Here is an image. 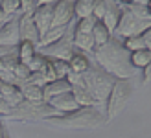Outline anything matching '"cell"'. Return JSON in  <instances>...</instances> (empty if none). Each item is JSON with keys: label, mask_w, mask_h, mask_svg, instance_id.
Instances as JSON below:
<instances>
[{"label": "cell", "mask_w": 151, "mask_h": 138, "mask_svg": "<svg viewBox=\"0 0 151 138\" xmlns=\"http://www.w3.org/2000/svg\"><path fill=\"white\" fill-rule=\"evenodd\" d=\"M24 83H29V85H35V87H41V88H44V85H46V78L42 75V72H32L29 74V78L24 81Z\"/></svg>", "instance_id": "cell-29"}, {"label": "cell", "mask_w": 151, "mask_h": 138, "mask_svg": "<svg viewBox=\"0 0 151 138\" xmlns=\"http://www.w3.org/2000/svg\"><path fill=\"white\" fill-rule=\"evenodd\" d=\"M94 0H74V15L76 19H88L92 17Z\"/></svg>", "instance_id": "cell-23"}, {"label": "cell", "mask_w": 151, "mask_h": 138, "mask_svg": "<svg viewBox=\"0 0 151 138\" xmlns=\"http://www.w3.org/2000/svg\"><path fill=\"white\" fill-rule=\"evenodd\" d=\"M131 65L133 68L137 70H144V68L151 63V52L147 48H142V50H137V52H131Z\"/></svg>", "instance_id": "cell-21"}, {"label": "cell", "mask_w": 151, "mask_h": 138, "mask_svg": "<svg viewBox=\"0 0 151 138\" xmlns=\"http://www.w3.org/2000/svg\"><path fill=\"white\" fill-rule=\"evenodd\" d=\"M65 92H72V85L68 83V79H55L44 85L42 96H44V101H48V99L55 98L59 94H65Z\"/></svg>", "instance_id": "cell-15"}, {"label": "cell", "mask_w": 151, "mask_h": 138, "mask_svg": "<svg viewBox=\"0 0 151 138\" xmlns=\"http://www.w3.org/2000/svg\"><path fill=\"white\" fill-rule=\"evenodd\" d=\"M116 78H112L111 74L103 72L101 68H96V66H90V70L83 74V81H81V87H85L90 96L94 98L96 103H101L105 105L107 103V98L112 90V85H114Z\"/></svg>", "instance_id": "cell-4"}, {"label": "cell", "mask_w": 151, "mask_h": 138, "mask_svg": "<svg viewBox=\"0 0 151 138\" xmlns=\"http://www.w3.org/2000/svg\"><path fill=\"white\" fill-rule=\"evenodd\" d=\"M0 7L4 9L7 17H19L20 11V0H0Z\"/></svg>", "instance_id": "cell-25"}, {"label": "cell", "mask_w": 151, "mask_h": 138, "mask_svg": "<svg viewBox=\"0 0 151 138\" xmlns=\"http://www.w3.org/2000/svg\"><path fill=\"white\" fill-rule=\"evenodd\" d=\"M151 28V15L147 13L146 6L140 4H131V6H122V17L116 26V32L122 39L127 37H137Z\"/></svg>", "instance_id": "cell-3"}, {"label": "cell", "mask_w": 151, "mask_h": 138, "mask_svg": "<svg viewBox=\"0 0 151 138\" xmlns=\"http://www.w3.org/2000/svg\"><path fill=\"white\" fill-rule=\"evenodd\" d=\"M0 138H6V136H4V129H2V125H0Z\"/></svg>", "instance_id": "cell-38"}, {"label": "cell", "mask_w": 151, "mask_h": 138, "mask_svg": "<svg viewBox=\"0 0 151 138\" xmlns=\"http://www.w3.org/2000/svg\"><path fill=\"white\" fill-rule=\"evenodd\" d=\"M131 96H133V85L129 83V79H116L107 98V103H105V121H111L116 116H120L129 103Z\"/></svg>", "instance_id": "cell-5"}, {"label": "cell", "mask_w": 151, "mask_h": 138, "mask_svg": "<svg viewBox=\"0 0 151 138\" xmlns=\"http://www.w3.org/2000/svg\"><path fill=\"white\" fill-rule=\"evenodd\" d=\"M57 0H37V6H44V4H55Z\"/></svg>", "instance_id": "cell-35"}, {"label": "cell", "mask_w": 151, "mask_h": 138, "mask_svg": "<svg viewBox=\"0 0 151 138\" xmlns=\"http://www.w3.org/2000/svg\"><path fill=\"white\" fill-rule=\"evenodd\" d=\"M0 28H2V24H0Z\"/></svg>", "instance_id": "cell-40"}, {"label": "cell", "mask_w": 151, "mask_h": 138, "mask_svg": "<svg viewBox=\"0 0 151 138\" xmlns=\"http://www.w3.org/2000/svg\"><path fill=\"white\" fill-rule=\"evenodd\" d=\"M146 9H147V13L151 15V0H147V4H146Z\"/></svg>", "instance_id": "cell-37"}, {"label": "cell", "mask_w": 151, "mask_h": 138, "mask_svg": "<svg viewBox=\"0 0 151 138\" xmlns=\"http://www.w3.org/2000/svg\"><path fill=\"white\" fill-rule=\"evenodd\" d=\"M116 2L120 6H131V4H134V0H116Z\"/></svg>", "instance_id": "cell-36"}, {"label": "cell", "mask_w": 151, "mask_h": 138, "mask_svg": "<svg viewBox=\"0 0 151 138\" xmlns=\"http://www.w3.org/2000/svg\"><path fill=\"white\" fill-rule=\"evenodd\" d=\"M74 52H76V48L72 46V37L68 39V35L63 37L61 41L50 44L48 48L39 50V53H42L44 57H48V59H61V61H68Z\"/></svg>", "instance_id": "cell-8"}, {"label": "cell", "mask_w": 151, "mask_h": 138, "mask_svg": "<svg viewBox=\"0 0 151 138\" xmlns=\"http://www.w3.org/2000/svg\"><path fill=\"white\" fill-rule=\"evenodd\" d=\"M52 116H57V112L52 109L46 101L41 103H29V101H22L20 105L13 107L9 116L13 120H22V121H29V120H48Z\"/></svg>", "instance_id": "cell-6"}, {"label": "cell", "mask_w": 151, "mask_h": 138, "mask_svg": "<svg viewBox=\"0 0 151 138\" xmlns=\"http://www.w3.org/2000/svg\"><path fill=\"white\" fill-rule=\"evenodd\" d=\"M19 42H20L19 17H13L0 28V46H4V48H17Z\"/></svg>", "instance_id": "cell-9"}, {"label": "cell", "mask_w": 151, "mask_h": 138, "mask_svg": "<svg viewBox=\"0 0 151 138\" xmlns=\"http://www.w3.org/2000/svg\"><path fill=\"white\" fill-rule=\"evenodd\" d=\"M0 98L11 107H17L24 101L20 87L15 85V83H6V81H0Z\"/></svg>", "instance_id": "cell-13"}, {"label": "cell", "mask_w": 151, "mask_h": 138, "mask_svg": "<svg viewBox=\"0 0 151 138\" xmlns=\"http://www.w3.org/2000/svg\"><path fill=\"white\" fill-rule=\"evenodd\" d=\"M96 24V19L94 17H88V19H79L78 24L74 28V33H83V35H92V28Z\"/></svg>", "instance_id": "cell-24"}, {"label": "cell", "mask_w": 151, "mask_h": 138, "mask_svg": "<svg viewBox=\"0 0 151 138\" xmlns=\"http://www.w3.org/2000/svg\"><path fill=\"white\" fill-rule=\"evenodd\" d=\"M66 29H68V28H54V26H52L46 33H42L39 37V42H37V52L42 50V48H48L50 44H54L57 41H61L63 37H66V35H68V33H66Z\"/></svg>", "instance_id": "cell-16"}, {"label": "cell", "mask_w": 151, "mask_h": 138, "mask_svg": "<svg viewBox=\"0 0 151 138\" xmlns=\"http://www.w3.org/2000/svg\"><path fill=\"white\" fill-rule=\"evenodd\" d=\"M72 96L79 107H96L98 105L85 87H72Z\"/></svg>", "instance_id": "cell-22"}, {"label": "cell", "mask_w": 151, "mask_h": 138, "mask_svg": "<svg viewBox=\"0 0 151 138\" xmlns=\"http://www.w3.org/2000/svg\"><path fill=\"white\" fill-rule=\"evenodd\" d=\"M68 66H70V72L72 74H85L90 70V59L87 57V53H83L79 50H76L72 53V57L68 59Z\"/></svg>", "instance_id": "cell-17"}, {"label": "cell", "mask_w": 151, "mask_h": 138, "mask_svg": "<svg viewBox=\"0 0 151 138\" xmlns=\"http://www.w3.org/2000/svg\"><path fill=\"white\" fill-rule=\"evenodd\" d=\"M19 87H20V92H22L24 101H29V103H41V101H44L41 87L29 85V83H19Z\"/></svg>", "instance_id": "cell-18"}, {"label": "cell", "mask_w": 151, "mask_h": 138, "mask_svg": "<svg viewBox=\"0 0 151 138\" xmlns=\"http://www.w3.org/2000/svg\"><path fill=\"white\" fill-rule=\"evenodd\" d=\"M131 53L124 48V44L120 39H112L107 44L100 46L94 50V59L96 65L101 68L103 72L111 74L116 79H131L137 68L131 65Z\"/></svg>", "instance_id": "cell-1"}, {"label": "cell", "mask_w": 151, "mask_h": 138, "mask_svg": "<svg viewBox=\"0 0 151 138\" xmlns=\"http://www.w3.org/2000/svg\"><path fill=\"white\" fill-rule=\"evenodd\" d=\"M13 75H15V79H17V85L19 83H24L28 78H29V74H32V70L28 68V65H22V63H15V66H13Z\"/></svg>", "instance_id": "cell-27"}, {"label": "cell", "mask_w": 151, "mask_h": 138, "mask_svg": "<svg viewBox=\"0 0 151 138\" xmlns=\"http://www.w3.org/2000/svg\"><path fill=\"white\" fill-rule=\"evenodd\" d=\"M32 19L35 22L39 35L46 33L52 28V19H54V4H44V6H37L35 13L32 15Z\"/></svg>", "instance_id": "cell-11"}, {"label": "cell", "mask_w": 151, "mask_h": 138, "mask_svg": "<svg viewBox=\"0 0 151 138\" xmlns=\"http://www.w3.org/2000/svg\"><path fill=\"white\" fill-rule=\"evenodd\" d=\"M44 63H46V57H44L42 53H39V52H37V53H35V57H33L32 61H29L28 68H29L32 72H39V70H42Z\"/></svg>", "instance_id": "cell-30"}, {"label": "cell", "mask_w": 151, "mask_h": 138, "mask_svg": "<svg viewBox=\"0 0 151 138\" xmlns=\"http://www.w3.org/2000/svg\"><path fill=\"white\" fill-rule=\"evenodd\" d=\"M37 9V0H20V11L19 15H32L35 13Z\"/></svg>", "instance_id": "cell-28"}, {"label": "cell", "mask_w": 151, "mask_h": 138, "mask_svg": "<svg viewBox=\"0 0 151 138\" xmlns=\"http://www.w3.org/2000/svg\"><path fill=\"white\" fill-rule=\"evenodd\" d=\"M19 35H20V41L32 42L37 48V42H39L41 35H39V29H37L35 22L29 15H19Z\"/></svg>", "instance_id": "cell-10"}, {"label": "cell", "mask_w": 151, "mask_h": 138, "mask_svg": "<svg viewBox=\"0 0 151 138\" xmlns=\"http://www.w3.org/2000/svg\"><path fill=\"white\" fill-rule=\"evenodd\" d=\"M52 109H54L57 114H70L74 111L79 109V105L76 103V99L72 96V92H65V94H59L55 98H52L46 101Z\"/></svg>", "instance_id": "cell-12"}, {"label": "cell", "mask_w": 151, "mask_h": 138, "mask_svg": "<svg viewBox=\"0 0 151 138\" xmlns=\"http://www.w3.org/2000/svg\"><path fill=\"white\" fill-rule=\"evenodd\" d=\"M105 9H107V2H105V0H94L92 17H94L96 20H101L103 15H105Z\"/></svg>", "instance_id": "cell-31"}, {"label": "cell", "mask_w": 151, "mask_h": 138, "mask_svg": "<svg viewBox=\"0 0 151 138\" xmlns=\"http://www.w3.org/2000/svg\"><path fill=\"white\" fill-rule=\"evenodd\" d=\"M120 17H122V6H120L116 0H109V2H107V9H105V15H103L101 22L105 24V28H107L111 33L116 29L118 22H120Z\"/></svg>", "instance_id": "cell-14"}, {"label": "cell", "mask_w": 151, "mask_h": 138, "mask_svg": "<svg viewBox=\"0 0 151 138\" xmlns=\"http://www.w3.org/2000/svg\"><path fill=\"white\" fill-rule=\"evenodd\" d=\"M111 37H112V33L109 32L107 28H105L103 22H101V20H96V24H94V28H92V41H94V46H96V48H100V46L107 44V42L111 41Z\"/></svg>", "instance_id": "cell-19"}, {"label": "cell", "mask_w": 151, "mask_h": 138, "mask_svg": "<svg viewBox=\"0 0 151 138\" xmlns=\"http://www.w3.org/2000/svg\"><path fill=\"white\" fill-rule=\"evenodd\" d=\"M122 44H124V48L129 52V53H131V52H137V50H142V48H146V42H144V39H142V35L127 37V39L122 41Z\"/></svg>", "instance_id": "cell-26"}, {"label": "cell", "mask_w": 151, "mask_h": 138, "mask_svg": "<svg viewBox=\"0 0 151 138\" xmlns=\"http://www.w3.org/2000/svg\"><path fill=\"white\" fill-rule=\"evenodd\" d=\"M146 48H147V50L151 52V41H149V42H146Z\"/></svg>", "instance_id": "cell-39"}, {"label": "cell", "mask_w": 151, "mask_h": 138, "mask_svg": "<svg viewBox=\"0 0 151 138\" xmlns=\"http://www.w3.org/2000/svg\"><path fill=\"white\" fill-rule=\"evenodd\" d=\"M37 53V48L35 44L32 42H26V41H20L19 46H17V61L22 65H29V61L35 57Z\"/></svg>", "instance_id": "cell-20"}, {"label": "cell", "mask_w": 151, "mask_h": 138, "mask_svg": "<svg viewBox=\"0 0 151 138\" xmlns=\"http://www.w3.org/2000/svg\"><path fill=\"white\" fill-rule=\"evenodd\" d=\"M55 127H68V129H96L105 124V114L100 112L96 107H79L70 114H57L44 120Z\"/></svg>", "instance_id": "cell-2"}, {"label": "cell", "mask_w": 151, "mask_h": 138, "mask_svg": "<svg viewBox=\"0 0 151 138\" xmlns=\"http://www.w3.org/2000/svg\"><path fill=\"white\" fill-rule=\"evenodd\" d=\"M13 107L11 105H7L2 98H0V116H9V112H11Z\"/></svg>", "instance_id": "cell-33"}, {"label": "cell", "mask_w": 151, "mask_h": 138, "mask_svg": "<svg viewBox=\"0 0 151 138\" xmlns=\"http://www.w3.org/2000/svg\"><path fill=\"white\" fill-rule=\"evenodd\" d=\"M9 19H11V17H7V15L4 13V9L0 7V24H6V22L9 20Z\"/></svg>", "instance_id": "cell-34"}, {"label": "cell", "mask_w": 151, "mask_h": 138, "mask_svg": "<svg viewBox=\"0 0 151 138\" xmlns=\"http://www.w3.org/2000/svg\"><path fill=\"white\" fill-rule=\"evenodd\" d=\"M142 83L144 85H151V63L142 70Z\"/></svg>", "instance_id": "cell-32"}, {"label": "cell", "mask_w": 151, "mask_h": 138, "mask_svg": "<svg viewBox=\"0 0 151 138\" xmlns=\"http://www.w3.org/2000/svg\"><path fill=\"white\" fill-rule=\"evenodd\" d=\"M74 19V0H57L54 4V19H52L54 28H68Z\"/></svg>", "instance_id": "cell-7"}]
</instances>
